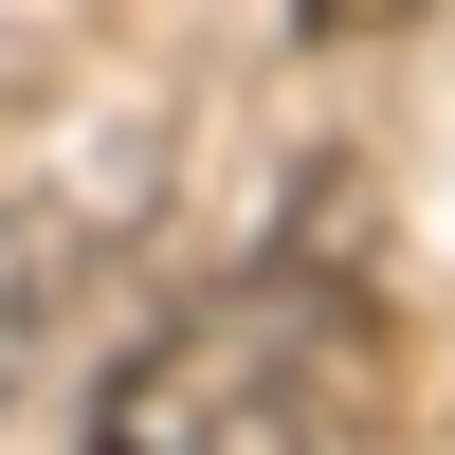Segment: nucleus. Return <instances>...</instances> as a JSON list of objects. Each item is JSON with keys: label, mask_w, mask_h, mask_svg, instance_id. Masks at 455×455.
<instances>
[{"label": "nucleus", "mask_w": 455, "mask_h": 455, "mask_svg": "<svg viewBox=\"0 0 455 455\" xmlns=\"http://www.w3.org/2000/svg\"><path fill=\"white\" fill-rule=\"evenodd\" d=\"M437 0H291V36H310V55H364V36H419Z\"/></svg>", "instance_id": "1"}]
</instances>
